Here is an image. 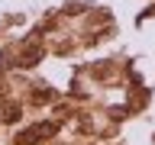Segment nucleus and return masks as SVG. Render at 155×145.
I'll return each mask as SVG.
<instances>
[{
    "mask_svg": "<svg viewBox=\"0 0 155 145\" xmlns=\"http://www.w3.org/2000/svg\"><path fill=\"white\" fill-rule=\"evenodd\" d=\"M3 119H7V123H16V119H19V106H10Z\"/></svg>",
    "mask_w": 155,
    "mask_h": 145,
    "instance_id": "nucleus-2",
    "label": "nucleus"
},
{
    "mask_svg": "<svg viewBox=\"0 0 155 145\" xmlns=\"http://www.w3.org/2000/svg\"><path fill=\"white\" fill-rule=\"evenodd\" d=\"M48 132H55V123H39V126H32V129H26V132L19 135L16 142H19V145H29V142H39V139H45Z\"/></svg>",
    "mask_w": 155,
    "mask_h": 145,
    "instance_id": "nucleus-1",
    "label": "nucleus"
},
{
    "mask_svg": "<svg viewBox=\"0 0 155 145\" xmlns=\"http://www.w3.org/2000/svg\"><path fill=\"white\" fill-rule=\"evenodd\" d=\"M0 94H3V84H0Z\"/></svg>",
    "mask_w": 155,
    "mask_h": 145,
    "instance_id": "nucleus-3",
    "label": "nucleus"
}]
</instances>
